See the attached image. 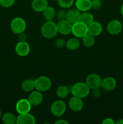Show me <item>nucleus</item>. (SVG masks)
Instances as JSON below:
<instances>
[{
  "label": "nucleus",
  "mask_w": 123,
  "mask_h": 124,
  "mask_svg": "<svg viewBox=\"0 0 123 124\" xmlns=\"http://www.w3.org/2000/svg\"><path fill=\"white\" fill-rule=\"evenodd\" d=\"M58 33L57 24L53 21H47L41 27V33L45 38H52Z\"/></svg>",
  "instance_id": "1"
},
{
  "label": "nucleus",
  "mask_w": 123,
  "mask_h": 124,
  "mask_svg": "<svg viewBox=\"0 0 123 124\" xmlns=\"http://www.w3.org/2000/svg\"><path fill=\"white\" fill-rule=\"evenodd\" d=\"M71 91L72 95L82 99L89 95L90 88L86 82H77L72 85Z\"/></svg>",
  "instance_id": "2"
},
{
  "label": "nucleus",
  "mask_w": 123,
  "mask_h": 124,
  "mask_svg": "<svg viewBox=\"0 0 123 124\" xmlns=\"http://www.w3.org/2000/svg\"><path fill=\"white\" fill-rule=\"evenodd\" d=\"M35 88L39 92L48 91L51 86V81L49 78L41 76L34 80Z\"/></svg>",
  "instance_id": "3"
},
{
  "label": "nucleus",
  "mask_w": 123,
  "mask_h": 124,
  "mask_svg": "<svg viewBox=\"0 0 123 124\" xmlns=\"http://www.w3.org/2000/svg\"><path fill=\"white\" fill-rule=\"evenodd\" d=\"M12 31L16 34L24 32L26 29V23L23 18L20 17L14 18L10 24Z\"/></svg>",
  "instance_id": "4"
},
{
  "label": "nucleus",
  "mask_w": 123,
  "mask_h": 124,
  "mask_svg": "<svg viewBox=\"0 0 123 124\" xmlns=\"http://www.w3.org/2000/svg\"><path fill=\"white\" fill-rule=\"evenodd\" d=\"M66 105L62 100H57L52 104L51 106V112L55 116H61L65 113Z\"/></svg>",
  "instance_id": "5"
},
{
  "label": "nucleus",
  "mask_w": 123,
  "mask_h": 124,
  "mask_svg": "<svg viewBox=\"0 0 123 124\" xmlns=\"http://www.w3.org/2000/svg\"><path fill=\"white\" fill-rule=\"evenodd\" d=\"M102 79L98 75L95 73L90 74L86 78V84L90 89L94 90L101 87Z\"/></svg>",
  "instance_id": "6"
},
{
  "label": "nucleus",
  "mask_w": 123,
  "mask_h": 124,
  "mask_svg": "<svg viewBox=\"0 0 123 124\" xmlns=\"http://www.w3.org/2000/svg\"><path fill=\"white\" fill-rule=\"evenodd\" d=\"M72 33L76 38H83L88 33V25L79 21L72 24Z\"/></svg>",
  "instance_id": "7"
},
{
  "label": "nucleus",
  "mask_w": 123,
  "mask_h": 124,
  "mask_svg": "<svg viewBox=\"0 0 123 124\" xmlns=\"http://www.w3.org/2000/svg\"><path fill=\"white\" fill-rule=\"evenodd\" d=\"M123 29V25L120 21L113 19L108 23L107 30L110 35H116L119 34Z\"/></svg>",
  "instance_id": "8"
},
{
  "label": "nucleus",
  "mask_w": 123,
  "mask_h": 124,
  "mask_svg": "<svg viewBox=\"0 0 123 124\" xmlns=\"http://www.w3.org/2000/svg\"><path fill=\"white\" fill-rule=\"evenodd\" d=\"M58 32L62 35H66L72 32V24L67 19L60 20L57 24Z\"/></svg>",
  "instance_id": "9"
},
{
  "label": "nucleus",
  "mask_w": 123,
  "mask_h": 124,
  "mask_svg": "<svg viewBox=\"0 0 123 124\" xmlns=\"http://www.w3.org/2000/svg\"><path fill=\"white\" fill-rule=\"evenodd\" d=\"M31 105L27 99H21L18 101L16 105V110L19 114L29 113L31 110Z\"/></svg>",
  "instance_id": "10"
},
{
  "label": "nucleus",
  "mask_w": 123,
  "mask_h": 124,
  "mask_svg": "<svg viewBox=\"0 0 123 124\" xmlns=\"http://www.w3.org/2000/svg\"><path fill=\"white\" fill-rule=\"evenodd\" d=\"M69 107L71 110L75 112L81 111L83 107V102L82 98L73 96L70 98L68 102Z\"/></svg>",
  "instance_id": "11"
},
{
  "label": "nucleus",
  "mask_w": 123,
  "mask_h": 124,
  "mask_svg": "<svg viewBox=\"0 0 123 124\" xmlns=\"http://www.w3.org/2000/svg\"><path fill=\"white\" fill-rule=\"evenodd\" d=\"M30 46L26 41H19L15 47L16 53L20 56H25L30 52Z\"/></svg>",
  "instance_id": "12"
},
{
  "label": "nucleus",
  "mask_w": 123,
  "mask_h": 124,
  "mask_svg": "<svg viewBox=\"0 0 123 124\" xmlns=\"http://www.w3.org/2000/svg\"><path fill=\"white\" fill-rule=\"evenodd\" d=\"M35 123L36 119L33 115L29 113L19 114L17 117L16 124H34Z\"/></svg>",
  "instance_id": "13"
},
{
  "label": "nucleus",
  "mask_w": 123,
  "mask_h": 124,
  "mask_svg": "<svg viewBox=\"0 0 123 124\" xmlns=\"http://www.w3.org/2000/svg\"><path fill=\"white\" fill-rule=\"evenodd\" d=\"M28 100L31 106H37L42 103L43 100V96L41 93V92L38 90L34 91L30 93Z\"/></svg>",
  "instance_id": "14"
},
{
  "label": "nucleus",
  "mask_w": 123,
  "mask_h": 124,
  "mask_svg": "<svg viewBox=\"0 0 123 124\" xmlns=\"http://www.w3.org/2000/svg\"><path fill=\"white\" fill-rule=\"evenodd\" d=\"M116 81L112 77H106L102 79L101 87L107 92L113 90L116 87Z\"/></svg>",
  "instance_id": "15"
},
{
  "label": "nucleus",
  "mask_w": 123,
  "mask_h": 124,
  "mask_svg": "<svg viewBox=\"0 0 123 124\" xmlns=\"http://www.w3.org/2000/svg\"><path fill=\"white\" fill-rule=\"evenodd\" d=\"M102 27L101 24L98 21H93L88 25V32L94 36H98L102 32Z\"/></svg>",
  "instance_id": "16"
},
{
  "label": "nucleus",
  "mask_w": 123,
  "mask_h": 124,
  "mask_svg": "<svg viewBox=\"0 0 123 124\" xmlns=\"http://www.w3.org/2000/svg\"><path fill=\"white\" fill-rule=\"evenodd\" d=\"M77 9L81 12H88L92 8L91 0H76Z\"/></svg>",
  "instance_id": "17"
},
{
  "label": "nucleus",
  "mask_w": 123,
  "mask_h": 124,
  "mask_svg": "<svg viewBox=\"0 0 123 124\" xmlns=\"http://www.w3.org/2000/svg\"><path fill=\"white\" fill-rule=\"evenodd\" d=\"M48 6L47 0H33L31 3L32 8L37 12H43Z\"/></svg>",
  "instance_id": "18"
},
{
  "label": "nucleus",
  "mask_w": 123,
  "mask_h": 124,
  "mask_svg": "<svg viewBox=\"0 0 123 124\" xmlns=\"http://www.w3.org/2000/svg\"><path fill=\"white\" fill-rule=\"evenodd\" d=\"M81 13L78 9H71L67 12L66 19L72 24L79 21Z\"/></svg>",
  "instance_id": "19"
},
{
  "label": "nucleus",
  "mask_w": 123,
  "mask_h": 124,
  "mask_svg": "<svg viewBox=\"0 0 123 124\" xmlns=\"http://www.w3.org/2000/svg\"><path fill=\"white\" fill-rule=\"evenodd\" d=\"M43 16L46 21H53L56 16V12L53 7L48 6L43 11Z\"/></svg>",
  "instance_id": "20"
},
{
  "label": "nucleus",
  "mask_w": 123,
  "mask_h": 124,
  "mask_svg": "<svg viewBox=\"0 0 123 124\" xmlns=\"http://www.w3.org/2000/svg\"><path fill=\"white\" fill-rule=\"evenodd\" d=\"M80 42L77 38H72L67 41L66 47L69 50H75L79 48Z\"/></svg>",
  "instance_id": "21"
},
{
  "label": "nucleus",
  "mask_w": 123,
  "mask_h": 124,
  "mask_svg": "<svg viewBox=\"0 0 123 124\" xmlns=\"http://www.w3.org/2000/svg\"><path fill=\"white\" fill-rule=\"evenodd\" d=\"M94 16L92 13L88 12H83L80 14V21L84 23L86 25H89V24L94 21Z\"/></svg>",
  "instance_id": "22"
},
{
  "label": "nucleus",
  "mask_w": 123,
  "mask_h": 124,
  "mask_svg": "<svg viewBox=\"0 0 123 124\" xmlns=\"http://www.w3.org/2000/svg\"><path fill=\"white\" fill-rule=\"evenodd\" d=\"M21 87L24 92H31L32 90H33L34 88H35L34 81L32 79H25L22 83Z\"/></svg>",
  "instance_id": "23"
},
{
  "label": "nucleus",
  "mask_w": 123,
  "mask_h": 124,
  "mask_svg": "<svg viewBox=\"0 0 123 124\" xmlns=\"http://www.w3.org/2000/svg\"><path fill=\"white\" fill-rule=\"evenodd\" d=\"M82 41L85 47H91L95 44V36H92L89 33H87L82 38Z\"/></svg>",
  "instance_id": "24"
},
{
  "label": "nucleus",
  "mask_w": 123,
  "mask_h": 124,
  "mask_svg": "<svg viewBox=\"0 0 123 124\" xmlns=\"http://www.w3.org/2000/svg\"><path fill=\"white\" fill-rule=\"evenodd\" d=\"M69 89L66 85H61L58 87L56 90V94L58 98L64 99L69 95Z\"/></svg>",
  "instance_id": "25"
},
{
  "label": "nucleus",
  "mask_w": 123,
  "mask_h": 124,
  "mask_svg": "<svg viewBox=\"0 0 123 124\" xmlns=\"http://www.w3.org/2000/svg\"><path fill=\"white\" fill-rule=\"evenodd\" d=\"M2 122L6 124H16L17 117L11 113H6L2 117Z\"/></svg>",
  "instance_id": "26"
},
{
  "label": "nucleus",
  "mask_w": 123,
  "mask_h": 124,
  "mask_svg": "<svg viewBox=\"0 0 123 124\" xmlns=\"http://www.w3.org/2000/svg\"><path fill=\"white\" fill-rule=\"evenodd\" d=\"M74 0H57L58 4L62 8H69L72 6Z\"/></svg>",
  "instance_id": "27"
},
{
  "label": "nucleus",
  "mask_w": 123,
  "mask_h": 124,
  "mask_svg": "<svg viewBox=\"0 0 123 124\" xmlns=\"http://www.w3.org/2000/svg\"><path fill=\"white\" fill-rule=\"evenodd\" d=\"M15 0H0V5L2 7H10L14 4Z\"/></svg>",
  "instance_id": "28"
},
{
  "label": "nucleus",
  "mask_w": 123,
  "mask_h": 124,
  "mask_svg": "<svg viewBox=\"0 0 123 124\" xmlns=\"http://www.w3.org/2000/svg\"><path fill=\"white\" fill-rule=\"evenodd\" d=\"M66 15H67V12H65L63 10H60L56 13L57 18H58V19H59V21L66 19Z\"/></svg>",
  "instance_id": "29"
},
{
  "label": "nucleus",
  "mask_w": 123,
  "mask_h": 124,
  "mask_svg": "<svg viewBox=\"0 0 123 124\" xmlns=\"http://www.w3.org/2000/svg\"><path fill=\"white\" fill-rule=\"evenodd\" d=\"M92 1V8L94 10L98 9L101 7L102 2L101 0H91Z\"/></svg>",
  "instance_id": "30"
},
{
  "label": "nucleus",
  "mask_w": 123,
  "mask_h": 124,
  "mask_svg": "<svg viewBox=\"0 0 123 124\" xmlns=\"http://www.w3.org/2000/svg\"><path fill=\"white\" fill-rule=\"evenodd\" d=\"M66 45L65 41L63 38H58L55 41V46L58 48H62Z\"/></svg>",
  "instance_id": "31"
},
{
  "label": "nucleus",
  "mask_w": 123,
  "mask_h": 124,
  "mask_svg": "<svg viewBox=\"0 0 123 124\" xmlns=\"http://www.w3.org/2000/svg\"><path fill=\"white\" fill-rule=\"evenodd\" d=\"M102 124H115V122L113 121V119L110 118V117H107V118L104 119L103 121L102 122Z\"/></svg>",
  "instance_id": "32"
},
{
  "label": "nucleus",
  "mask_w": 123,
  "mask_h": 124,
  "mask_svg": "<svg viewBox=\"0 0 123 124\" xmlns=\"http://www.w3.org/2000/svg\"><path fill=\"white\" fill-rule=\"evenodd\" d=\"M92 95L95 98H98L101 95V91L100 90V88H96L94 89L92 91Z\"/></svg>",
  "instance_id": "33"
},
{
  "label": "nucleus",
  "mask_w": 123,
  "mask_h": 124,
  "mask_svg": "<svg viewBox=\"0 0 123 124\" xmlns=\"http://www.w3.org/2000/svg\"><path fill=\"white\" fill-rule=\"evenodd\" d=\"M18 39L19 41H25L27 39V36L24 32L20 33L18 34Z\"/></svg>",
  "instance_id": "34"
},
{
  "label": "nucleus",
  "mask_w": 123,
  "mask_h": 124,
  "mask_svg": "<svg viewBox=\"0 0 123 124\" xmlns=\"http://www.w3.org/2000/svg\"><path fill=\"white\" fill-rule=\"evenodd\" d=\"M55 124H68L69 122L68 121H66L65 119H59L58 121H55Z\"/></svg>",
  "instance_id": "35"
},
{
  "label": "nucleus",
  "mask_w": 123,
  "mask_h": 124,
  "mask_svg": "<svg viewBox=\"0 0 123 124\" xmlns=\"http://www.w3.org/2000/svg\"><path fill=\"white\" fill-rule=\"evenodd\" d=\"M115 123L116 124H123V119H122L118 120V121H116Z\"/></svg>",
  "instance_id": "36"
},
{
  "label": "nucleus",
  "mask_w": 123,
  "mask_h": 124,
  "mask_svg": "<svg viewBox=\"0 0 123 124\" xmlns=\"http://www.w3.org/2000/svg\"><path fill=\"white\" fill-rule=\"evenodd\" d=\"M121 13L122 15L123 16V4H122L121 7Z\"/></svg>",
  "instance_id": "37"
},
{
  "label": "nucleus",
  "mask_w": 123,
  "mask_h": 124,
  "mask_svg": "<svg viewBox=\"0 0 123 124\" xmlns=\"http://www.w3.org/2000/svg\"><path fill=\"white\" fill-rule=\"evenodd\" d=\"M1 117V110H0V117Z\"/></svg>",
  "instance_id": "38"
},
{
  "label": "nucleus",
  "mask_w": 123,
  "mask_h": 124,
  "mask_svg": "<svg viewBox=\"0 0 123 124\" xmlns=\"http://www.w3.org/2000/svg\"><path fill=\"white\" fill-rule=\"evenodd\" d=\"M52 1H57V0H51Z\"/></svg>",
  "instance_id": "39"
}]
</instances>
